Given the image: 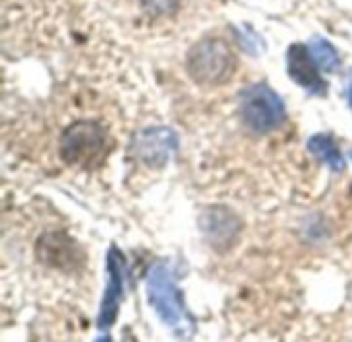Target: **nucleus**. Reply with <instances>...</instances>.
<instances>
[{
	"mask_svg": "<svg viewBox=\"0 0 352 342\" xmlns=\"http://www.w3.org/2000/svg\"><path fill=\"white\" fill-rule=\"evenodd\" d=\"M182 0H140L151 14H171L179 8Z\"/></svg>",
	"mask_w": 352,
	"mask_h": 342,
	"instance_id": "obj_10",
	"label": "nucleus"
},
{
	"mask_svg": "<svg viewBox=\"0 0 352 342\" xmlns=\"http://www.w3.org/2000/svg\"><path fill=\"white\" fill-rule=\"evenodd\" d=\"M124 256L122 252L111 246L109 254H107V289H105V295H103V303H101V310H99V328L103 332H107L111 328V324L116 322V316H118V308H120V301H122V291H124Z\"/></svg>",
	"mask_w": 352,
	"mask_h": 342,
	"instance_id": "obj_6",
	"label": "nucleus"
},
{
	"mask_svg": "<svg viewBox=\"0 0 352 342\" xmlns=\"http://www.w3.org/2000/svg\"><path fill=\"white\" fill-rule=\"evenodd\" d=\"M188 74L204 87L221 85L233 76L235 56L231 45L221 37H204L198 41L186 60Z\"/></svg>",
	"mask_w": 352,
	"mask_h": 342,
	"instance_id": "obj_1",
	"label": "nucleus"
},
{
	"mask_svg": "<svg viewBox=\"0 0 352 342\" xmlns=\"http://www.w3.org/2000/svg\"><path fill=\"white\" fill-rule=\"evenodd\" d=\"M105 149V134L97 122L80 120L66 128L62 136V157L70 167L91 169L99 165Z\"/></svg>",
	"mask_w": 352,
	"mask_h": 342,
	"instance_id": "obj_3",
	"label": "nucleus"
},
{
	"mask_svg": "<svg viewBox=\"0 0 352 342\" xmlns=\"http://www.w3.org/2000/svg\"><path fill=\"white\" fill-rule=\"evenodd\" d=\"M177 136L173 130L157 126L140 132L134 140V153L136 157L151 165V167H163L175 153H177Z\"/></svg>",
	"mask_w": 352,
	"mask_h": 342,
	"instance_id": "obj_5",
	"label": "nucleus"
},
{
	"mask_svg": "<svg viewBox=\"0 0 352 342\" xmlns=\"http://www.w3.org/2000/svg\"><path fill=\"white\" fill-rule=\"evenodd\" d=\"M346 99H349V103H351V107H352V85L349 87V91H346Z\"/></svg>",
	"mask_w": 352,
	"mask_h": 342,
	"instance_id": "obj_11",
	"label": "nucleus"
},
{
	"mask_svg": "<svg viewBox=\"0 0 352 342\" xmlns=\"http://www.w3.org/2000/svg\"><path fill=\"white\" fill-rule=\"evenodd\" d=\"M241 118L256 134L276 130L285 122V103L268 85H254L241 93Z\"/></svg>",
	"mask_w": 352,
	"mask_h": 342,
	"instance_id": "obj_2",
	"label": "nucleus"
},
{
	"mask_svg": "<svg viewBox=\"0 0 352 342\" xmlns=\"http://www.w3.org/2000/svg\"><path fill=\"white\" fill-rule=\"evenodd\" d=\"M351 157H352V155H351Z\"/></svg>",
	"mask_w": 352,
	"mask_h": 342,
	"instance_id": "obj_12",
	"label": "nucleus"
},
{
	"mask_svg": "<svg viewBox=\"0 0 352 342\" xmlns=\"http://www.w3.org/2000/svg\"><path fill=\"white\" fill-rule=\"evenodd\" d=\"M307 147H309V151H311L316 157H320L332 171L338 173V171H342V169L346 167V161H344L342 153L338 151L336 142H334L330 136H326V134H316V136L309 138Z\"/></svg>",
	"mask_w": 352,
	"mask_h": 342,
	"instance_id": "obj_8",
	"label": "nucleus"
},
{
	"mask_svg": "<svg viewBox=\"0 0 352 342\" xmlns=\"http://www.w3.org/2000/svg\"><path fill=\"white\" fill-rule=\"evenodd\" d=\"M287 68H289V76L299 87H303L305 91H309L314 95H324L326 93V81L320 76V70H318L320 66L311 58L307 45L295 43V45L289 47Z\"/></svg>",
	"mask_w": 352,
	"mask_h": 342,
	"instance_id": "obj_7",
	"label": "nucleus"
},
{
	"mask_svg": "<svg viewBox=\"0 0 352 342\" xmlns=\"http://www.w3.org/2000/svg\"><path fill=\"white\" fill-rule=\"evenodd\" d=\"M307 47H309L311 58L316 60V64H318L322 70L334 72V70L340 66V56H338L336 47H334L330 41H326L324 37H314V39L307 43Z\"/></svg>",
	"mask_w": 352,
	"mask_h": 342,
	"instance_id": "obj_9",
	"label": "nucleus"
},
{
	"mask_svg": "<svg viewBox=\"0 0 352 342\" xmlns=\"http://www.w3.org/2000/svg\"><path fill=\"white\" fill-rule=\"evenodd\" d=\"M146 297L159 318L171 326V328H184L188 316L184 312L182 303V293L175 287L171 272L165 264H157L151 275H148V285H146Z\"/></svg>",
	"mask_w": 352,
	"mask_h": 342,
	"instance_id": "obj_4",
	"label": "nucleus"
}]
</instances>
